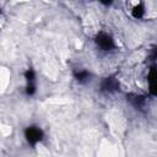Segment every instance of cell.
Segmentation results:
<instances>
[{
	"mask_svg": "<svg viewBox=\"0 0 157 157\" xmlns=\"http://www.w3.org/2000/svg\"><path fill=\"white\" fill-rule=\"evenodd\" d=\"M25 137H26V141L29 145L36 146L38 142L42 141V139H43V131L38 126H28L25 130Z\"/></svg>",
	"mask_w": 157,
	"mask_h": 157,
	"instance_id": "cell-1",
	"label": "cell"
},
{
	"mask_svg": "<svg viewBox=\"0 0 157 157\" xmlns=\"http://www.w3.org/2000/svg\"><path fill=\"white\" fill-rule=\"evenodd\" d=\"M94 40H96L97 47L101 50H103V52H109V50H112L115 47L113 38L108 33H104V32H99L96 36V39Z\"/></svg>",
	"mask_w": 157,
	"mask_h": 157,
	"instance_id": "cell-2",
	"label": "cell"
},
{
	"mask_svg": "<svg viewBox=\"0 0 157 157\" xmlns=\"http://www.w3.org/2000/svg\"><path fill=\"white\" fill-rule=\"evenodd\" d=\"M147 81H148V91L152 96L157 97V65H152L148 75H147Z\"/></svg>",
	"mask_w": 157,
	"mask_h": 157,
	"instance_id": "cell-3",
	"label": "cell"
},
{
	"mask_svg": "<svg viewBox=\"0 0 157 157\" xmlns=\"http://www.w3.org/2000/svg\"><path fill=\"white\" fill-rule=\"evenodd\" d=\"M101 90L107 93H112L119 90V82L114 77H105L101 83Z\"/></svg>",
	"mask_w": 157,
	"mask_h": 157,
	"instance_id": "cell-4",
	"label": "cell"
},
{
	"mask_svg": "<svg viewBox=\"0 0 157 157\" xmlns=\"http://www.w3.org/2000/svg\"><path fill=\"white\" fill-rule=\"evenodd\" d=\"M129 102L136 108V109H141L144 108L145 105V98L142 96H139V94H130L129 96Z\"/></svg>",
	"mask_w": 157,
	"mask_h": 157,
	"instance_id": "cell-5",
	"label": "cell"
},
{
	"mask_svg": "<svg viewBox=\"0 0 157 157\" xmlns=\"http://www.w3.org/2000/svg\"><path fill=\"white\" fill-rule=\"evenodd\" d=\"M74 77L76 78V81L83 83V82H87L90 80V74L86 70H78V71L74 72Z\"/></svg>",
	"mask_w": 157,
	"mask_h": 157,
	"instance_id": "cell-6",
	"label": "cell"
},
{
	"mask_svg": "<svg viewBox=\"0 0 157 157\" xmlns=\"http://www.w3.org/2000/svg\"><path fill=\"white\" fill-rule=\"evenodd\" d=\"M145 13V9H144V5L142 4H137L136 6H134V9L131 10V15L132 17L135 18H141Z\"/></svg>",
	"mask_w": 157,
	"mask_h": 157,
	"instance_id": "cell-7",
	"label": "cell"
},
{
	"mask_svg": "<svg viewBox=\"0 0 157 157\" xmlns=\"http://www.w3.org/2000/svg\"><path fill=\"white\" fill-rule=\"evenodd\" d=\"M25 78L27 81V83H34V78H36V74L32 69H28L25 72Z\"/></svg>",
	"mask_w": 157,
	"mask_h": 157,
	"instance_id": "cell-8",
	"label": "cell"
},
{
	"mask_svg": "<svg viewBox=\"0 0 157 157\" xmlns=\"http://www.w3.org/2000/svg\"><path fill=\"white\" fill-rule=\"evenodd\" d=\"M150 59H151V60H157V47L152 48L151 54H150Z\"/></svg>",
	"mask_w": 157,
	"mask_h": 157,
	"instance_id": "cell-9",
	"label": "cell"
},
{
	"mask_svg": "<svg viewBox=\"0 0 157 157\" xmlns=\"http://www.w3.org/2000/svg\"><path fill=\"white\" fill-rule=\"evenodd\" d=\"M102 4H104V5H110L112 2H113V0H99Z\"/></svg>",
	"mask_w": 157,
	"mask_h": 157,
	"instance_id": "cell-10",
	"label": "cell"
}]
</instances>
